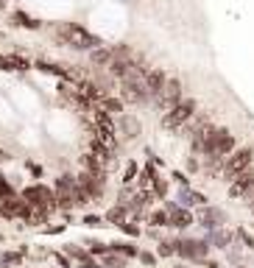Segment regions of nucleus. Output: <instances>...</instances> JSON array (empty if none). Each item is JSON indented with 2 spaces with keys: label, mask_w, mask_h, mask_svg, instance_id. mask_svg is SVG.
I'll list each match as a JSON object with an SVG mask.
<instances>
[{
  "label": "nucleus",
  "mask_w": 254,
  "mask_h": 268,
  "mask_svg": "<svg viewBox=\"0 0 254 268\" xmlns=\"http://www.w3.org/2000/svg\"><path fill=\"white\" fill-rule=\"evenodd\" d=\"M196 221H199L207 232H212V229H221L226 224V212L221 207H210V204H204V207H199V212H196Z\"/></svg>",
  "instance_id": "obj_10"
},
{
  "label": "nucleus",
  "mask_w": 254,
  "mask_h": 268,
  "mask_svg": "<svg viewBox=\"0 0 254 268\" xmlns=\"http://www.w3.org/2000/svg\"><path fill=\"white\" fill-rule=\"evenodd\" d=\"M176 201L181 204V207H204V193H199V190H190V187H179V193H176Z\"/></svg>",
  "instance_id": "obj_14"
},
{
  "label": "nucleus",
  "mask_w": 254,
  "mask_h": 268,
  "mask_svg": "<svg viewBox=\"0 0 254 268\" xmlns=\"http://www.w3.org/2000/svg\"><path fill=\"white\" fill-rule=\"evenodd\" d=\"M106 221L101 218V215H84V227H103Z\"/></svg>",
  "instance_id": "obj_27"
},
{
  "label": "nucleus",
  "mask_w": 254,
  "mask_h": 268,
  "mask_svg": "<svg viewBox=\"0 0 254 268\" xmlns=\"http://www.w3.org/2000/svg\"><path fill=\"white\" fill-rule=\"evenodd\" d=\"M181 98H184V87H181V81H179L176 76H170L168 84H165V89L159 92L157 98H154V103H157V106L162 109V115H165L168 109H173L176 103L181 101Z\"/></svg>",
  "instance_id": "obj_7"
},
{
  "label": "nucleus",
  "mask_w": 254,
  "mask_h": 268,
  "mask_svg": "<svg viewBox=\"0 0 254 268\" xmlns=\"http://www.w3.org/2000/svg\"><path fill=\"white\" fill-rule=\"evenodd\" d=\"M23 198L31 204V207H36V209H59V204H56V193L50 190V187H45V185H31V187H25L23 190Z\"/></svg>",
  "instance_id": "obj_6"
},
{
  "label": "nucleus",
  "mask_w": 254,
  "mask_h": 268,
  "mask_svg": "<svg viewBox=\"0 0 254 268\" xmlns=\"http://www.w3.org/2000/svg\"><path fill=\"white\" fill-rule=\"evenodd\" d=\"M173 246H176V257L190 262H204L212 249L204 238H173Z\"/></svg>",
  "instance_id": "obj_4"
},
{
  "label": "nucleus",
  "mask_w": 254,
  "mask_h": 268,
  "mask_svg": "<svg viewBox=\"0 0 254 268\" xmlns=\"http://www.w3.org/2000/svg\"><path fill=\"white\" fill-rule=\"evenodd\" d=\"M140 176V165H137V162H134V159H129V165H126V171H123V185H132V182H134V179H137Z\"/></svg>",
  "instance_id": "obj_22"
},
{
  "label": "nucleus",
  "mask_w": 254,
  "mask_h": 268,
  "mask_svg": "<svg viewBox=\"0 0 254 268\" xmlns=\"http://www.w3.org/2000/svg\"><path fill=\"white\" fill-rule=\"evenodd\" d=\"M117 134H120L123 140H137L140 134H143V126H140L137 115L123 112L120 118H117Z\"/></svg>",
  "instance_id": "obj_11"
},
{
  "label": "nucleus",
  "mask_w": 254,
  "mask_h": 268,
  "mask_svg": "<svg viewBox=\"0 0 254 268\" xmlns=\"http://www.w3.org/2000/svg\"><path fill=\"white\" fill-rule=\"evenodd\" d=\"M101 265L103 268H126L129 265V257L117 254V251H109V254L101 257Z\"/></svg>",
  "instance_id": "obj_19"
},
{
  "label": "nucleus",
  "mask_w": 254,
  "mask_h": 268,
  "mask_svg": "<svg viewBox=\"0 0 254 268\" xmlns=\"http://www.w3.org/2000/svg\"><path fill=\"white\" fill-rule=\"evenodd\" d=\"M129 207H123V204H115V207H109L106 209V215H103V221H106V224H115V227H123V224H126L129 221Z\"/></svg>",
  "instance_id": "obj_15"
},
{
  "label": "nucleus",
  "mask_w": 254,
  "mask_h": 268,
  "mask_svg": "<svg viewBox=\"0 0 254 268\" xmlns=\"http://www.w3.org/2000/svg\"><path fill=\"white\" fill-rule=\"evenodd\" d=\"M187 173H201V162L196 159L193 154H190V159H187Z\"/></svg>",
  "instance_id": "obj_29"
},
{
  "label": "nucleus",
  "mask_w": 254,
  "mask_h": 268,
  "mask_svg": "<svg viewBox=\"0 0 254 268\" xmlns=\"http://www.w3.org/2000/svg\"><path fill=\"white\" fill-rule=\"evenodd\" d=\"M140 262H143V265H151V268H154V262H157V254H151V251H140Z\"/></svg>",
  "instance_id": "obj_28"
},
{
  "label": "nucleus",
  "mask_w": 254,
  "mask_h": 268,
  "mask_svg": "<svg viewBox=\"0 0 254 268\" xmlns=\"http://www.w3.org/2000/svg\"><path fill=\"white\" fill-rule=\"evenodd\" d=\"M207 243L212 246V249H221V251H229L232 246H235V232H229L226 227L221 229H212V232H207Z\"/></svg>",
  "instance_id": "obj_13"
},
{
  "label": "nucleus",
  "mask_w": 254,
  "mask_h": 268,
  "mask_svg": "<svg viewBox=\"0 0 254 268\" xmlns=\"http://www.w3.org/2000/svg\"><path fill=\"white\" fill-rule=\"evenodd\" d=\"M251 190H254V168H251V171H246V173H240V176L229 185V196L235 198V201H237V198H246Z\"/></svg>",
  "instance_id": "obj_12"
},
{
  "label": "nucleus",
  "mask_w": 254,
  "mask_h": 268,
  "mask_svg": "<svg viewBox=\"0 0 254 268\" xmlns=\"http://www.w3.org/2000/svg\"><path fill=\"white\" fill-rule=\"evenodd\" d=\"M176 268H187V265H176Z\"/></svg>",
  "instance_id": "obj_31"
},
{
  "label": "nucleus",
  "mask_w": 254,
  "mask_h": 268,
  "mask_svg": "<svg viewBox=\"0 0 254 268\" xmlns=\"http://www.w3.org/2000/svg\"><path fill=\"white\" fill-rule=\"evenodd\" d=\"M145 73H148V65H140L120 81L123 103H132V106H145V103H151V89H148V84H145Z\"/></svg>",
  "instance_id": "obj_1"
},
{
  "label": "nucleus",
  "mask_w": 254,
  "mask_h": 268,
  "mask_svg": "<svg viewBox=\"0 0 254 268\" xmlns=\"http://www.w3.org/2000/svg\"><path fill=\"white\" fill-rule=\"evenodd\" d=\"M90 62L95 67H109L112 62H115V50L106 48V45H101L98 50H92V53H90Z\"/></svg>",
  "instance_id": "obj_16"
},
{
  "label": "nucleus",
  "mask_w": 254,
  "mask_h": 268,
  "mask_svg": "<svg viewBox=\"0 0 254 268\" xmlns=\"http://www.w3.org/2000/svg\"><path fill=\"white\" fill-rule=\"evenodd\" d=\"M101 109L103 112H109L112 115V118H120L123 112H126V109H123V98H115V95H106L101 101Z\"/></svg>",
  "instance_id": "obj_17"
},
{
  "label": "nucleus",
  "mask_w": 254,
  "mask_h": 268,
  "mask_svg": "<svg viewBox=\"0 0 254 268\" xmlns=\"http://www.w3.org/2000/svg\"><path fill=\"white\" fill-rule=\"evenodd\" d=\"M56 36H59L65 45H70V48H76V50H98L101 48V42H98V36H92L87 28H81V25H76V23H61V25H56Z\"/></svg>",
  "instance_id": "obj_2"
},
{
  "label": "nucleus",
  "mask_w": 254,
  "mask_h": 268,
  "mask_svg": "<svg viewBox=\"0 0 254 268\" xmlns=\"http://www.w3.org/2000/svg\"><path fill=\"white\" fill-rule=\"evenodd\" d=\"M196 109H199L196 98H181V101L176 103L173 109H168V112L162 115V126H165L168 131H179V129H184V126H187L190 120L196 118Z\"/></svg>",
  "instance_id": "obj_3"
},
{
  "label": "nucleus",
  "mask_w": 254,
  "mask_h": 268,
  "mask_svg": "<svg viewBox=\"0 0 254 268\" xmlns=\"http://www.w3.org/2000/svg\"><path fill=\"white\" fill-rule=\"evenodd\" d=\"M148 224L157 229H170V218H168V209L159 207V209H151L148 212Z\"/></svg>",
  "instance_id": "obj_18"
},
{
  "label": "nucleus",
  "mask_w": 254,
  "mask_h": 268,
  "mask_svg": "<svg viewBox=\"0 0 254 268\" xmlns=\"http://www.w3.org/2000/svg\"><path fill=\"white\" fill-rule=\"evenodd\" d=\"M76 179H79V187L84 190V196L90 198V201H98V198H103L106 176H95V173H87V171H81Z\"/></svg>",
  "instance_id": "obj_9"
},
{
  "label": "nucleus",
  "mask_w": 254,
  "mask_h": 268,
  "mask_svg": "<svg viewBox=\"0 0 254 268\" xmlns=\"http://www.w3.org/2000/svg\"><path fill=\"white\" fill-rule=\"evenodd\" d=\"M151 193H154V198H168V179L157 176V182L151 185Z\"/></svg>",
  "instance_id": "obj_24"
},
{
  "label": "nucleus",
  "mask_w": 254,
  "mask_h": 268,
  "mask_svg": "<svg viewBox=\"0 0 254 268\" xmlns=\"http://www.w3.org/2000/svg\"><path fill=\"white\" fill-rule=\"evenodd\" d=\"M235 240H237V243H243V249H254V238H251V232H248V229H243V227H237V229H235Z\"/></svg>",
  "instance_id": "obj_23"
},
{
  "label": "nucleus",
  "mask_w": 254,
  "mask_h": 268,
  "mask_svg": "<svg viewBox=\"0 0 254 268\" xmlns=\"http://www.w3.org/2000/svg\"><path fill=\"white\" fill-rule=\"evenodd\" d=\"M120 229H123V232L129 235V238H140V235H143V229H140L137 224H132V221H126V224H123Z\"/></svg>",
  "instance_id": "obj_26"
},
{
  "label": "nucleus",
  "mask_w": 254,
  "mask_h": 268,
  "mask_svg": "<svg viewBox=\"0 0 254 268\" xmlns=\"http://www.w3.org/2000/svg\"><path fill=\"white\" fill-rule=\"evenodd\" d=\"M109 251H117V254H123V257H140V249L134 243H123V240H117V243H109Z\"/></svg>",
  "instance_id": "obj_20"
},
{
  "label": "nucleus",
  "mask_w": 254,
  "mask_h": 268,
  "mask_svg": "<svg viewBox=\"0 0 254 268\" xmlns=\"http://www.w3.org/2000/svg\"><path fill=\"white\" fill-rule=\"evenodd\" d=\"M28 171L34 173V176H42V168H39V165H34V162H28Z\"/></svg>",
  "instance_id": "obj_30"
},
{
  "label": "nucleus",
  "mask_w": 254,
  "mask_h": 268,
  "mask_svg": "<svg viewBox=\"0 0 254 268\" xmlns=\"http://www.w3.org/2000/svg\"><path fill=\"white\" fill-rule=\"evenodd\" d=\"M254 168V148L251 145H243V148H237L232 156H226V165H224V179L226 182H235L240 173L251 171Z\"/></svg>",
  "instance_id": "obj_5"
},
{
  "label": "nucleus",
  "mask_w": 254,
  "mask_h": 268,
  "mask_svg": "<svg viewBox=\"0 0 254 268\" xmlns=\"http://www.w3.org/2000/svg\"><path fill=\"white\" fill-rule=\"evenodd\" d=\"M165 209H168V218H170V229H187V227H193L196 224V215L190 212L187 207H181L179 201H165Z\"/></svg>",
  "instance_id": "obj_8"
},
{
  "label": "nucleus",
  "mask_w": 254,
  "mask_h": 268,
  "mask_svg": "<svg viewBox=\"0 0 254 268\" xmlns=\"http://www.w3.org/2000/svg\"><path fill=\"white\" fill-rule=\"evenodd\" d=\"M12 20H14V25H20V28H31V31H36L39 25H42L39 20L28 17L25 12H14V14H12Z\"/></svg>",
  "instance_id": "obj_21"
},
{
  "label": "nucleus",
  "mask_w": 254,
  "mask_h": 268,
  "mask_svg": "<svg viewBox=\"0 0 254 268\" xmlns=\"http://www.w3.org/2000/svg\"><path fill=\"white\" fill-rule=\"evenodd\" d=\"M157 254H159V257H173V254H176L173 240H162V243H159V249H157Z\"/></svg>",
  "instance_id": "obj_25"
}]
</instances>
